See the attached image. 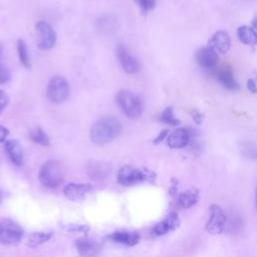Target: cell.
Segmentation results:
<instances>
[{"label": "cell", "instance_id": "cell-1", "mask_svg": "<svg viewBox=\"0 0 257 257\" xmlns=\"http://www.w3.org/2000/svg\"><path fill=\"white\" fill-rule=\"evenodd\" d=\"M121 124L117 118L104 116L93 123L89 137L93 144L101 146L115 140L121 133Z\"/></svg>", "mask_w": 257, "mask_h": 257}, {"label": "cell", "instance_id": "cell-2", "mask_svg": "<svg viewBox=\"0 0 257 257\" xmlns=\"http://www.w3.org/2000/svg\"><path fill=\"white\" fill-rule=\"evenodd\" d=\"M156 174L148 169H136L131 166L122 167L117 174V182L122 186H132L141 182H154Z\"/></svg>", "mask_w": 257, "mask_h": 257}, {"label": "cell", "instance_id": "cell-3", "mask_svg": "<svg viewBox=\"0 0 257 257\" xmlns=\"http://www.w3.org/2000/svg\"><path fill=\"white\" fill-rule=\"evenodd\" d=\"M115 99L118 106L126 116L137 118L142 114V100L136 93L122 89L117 92Z\"/></svg>", "mask_w": 257, "mask_h": 257}, {"label": "cell", "instance_id": "cell-4", "mask_svg": "<svg viewBox=\"0 0 257 257\" xmlns=\"http://www.w3.org/2000/svg\"><path fill=\"white\" fill-rule=\"evenodd\" d=\"M63 169L55 161L45 162L39 171V181L47 188H55L63 181Z\"/></svg>", "mask_w": 257, "mask_h": 257}, {"label": "cell", "instance_id": "cell-5", "mask_svg": "<svg viewBox=\"0 0 257 257\" xmlns=\"http://www.w3.org/2000/svg\"><path fill=\"white\" fill-rule=\"evenodd\" d=\"M46 95L48 99L54 103L65 101L69 95V85L66 79L62 76H53L47 86Z\"/></svg>", "mask_w": 257, "mask_h": 257}, {"label": "cell", "instance_id": "cell-6", "mask_svg": "<svg viewBox=\"0 0 257 257\" xmlns=\"http://www.w3.org/2000/svg\"><path fill=\"white\" fill-rule=\"evenodd\" d=\"M23 237L22 228L12 220L0 221V243L4 245H17Z\"/></svg>", "mask_w": 257, "mask_h": 257}, {"label": "cell", "instance_id": "cell-7", "mask_svg": "<svg viewBox=\"0 0 257 257\" xmlns=\"http://www.w3.org/2000/svg\"><path fill=\"white\" fill-rule=\"evenodd\" d=\"M209 211V219L206 223L207 232L212 235H219L223 233L227 225V217L223 209L217 204H212Z\"/></svg>", "mask_w": 257, "mask_h": 257}, {"label": "cell", "instance_id": "cell-8", "mask_svg": "<svg viewBox=\"0 0 257 257\" xmlns=\"http://www.w3.org/2000/svg\"><path fill=\"white\" fill-rule=\"evenodd\" d=\"M38 35V47L40 49H50L56 41V34L53 28L46 21H39L35 25Z\"/></svg>", "mask_w": 257, "mask_h": 257}, {"label": "cell", "instance_id": "cell-9", "mask_svg": "<svg viewBox=\"0 0 257 257\" xmlns=\"http://www.w3.org/2000/svg\"><path fill=\"white\" fill-rule=\"evenodd\" d=\"M195 57L198 64L207 69H214L219 61L218 53L209 45L199 48Z\"/></svg>", "mask_w": 257, "mask_h": 257}, {"label": "cell", "instance_id": "cell-10", "mask_svg": "<svg viewBox=\"0 0 257 257\" xmlns=\"http://www.w3.org/2000/svg\"><path fill=\"white\" fill-rule=\"evenodd\" d=\"M116 55L117 59L122 67V69L130 74L137 73L140 70V63L139 61L126 50V48L119 44L116 48Z\"/></svg>", "mask_w": 257, "mask_h": 257}, {"label": "cell", "instance_id": "cell-11", "mask_svg": "<svg viewBox=\"0 0 257 257\" xmlns=\"http://www.w3.org/2000/svg\"><path fill=\"white\" fill-rule=\"evenodd\" d=\"M208 45L211 46L218 54L227 53L231 47V38L229 33L225 30H218L209 39Z\"/></svg>", "mask_w": 257, "mask_h": 257}, {"label": "cell", "instance_id": "cell-12", "mask_svg": "<svg viewBox=\"0 0 257 257\" xmlns=\"http://www.w3.org/2000/svg\"><path fill=\"white\" fill-rule=\"evenodd\" d=\"M180 225V219L177 213H170L164 220L157 223L152 229V234L154 236H162L171 231L177 229Z\"/></svg>", "mask_w": 257, "mask_h": 257}, {"label": "cell", "instance_id": "cell-13", "mask_svg": "<svg viewBox=\"0 0 257 257\" xmlns=\"http://www.w3.org/2000/svg\"><path fill=\"white\" fill-rule=\"evenodd\" d=\"M92 189L93 188L90 184L70 183L64 187L63 193L67 199L71 201H78L84 198V196L92 191Z\"/></svg>", "mask_w": 257, "mask_h": 257}, {"label": "cell", "instance_id": "cell-14", "mask_svg": "<svg viewBox=\"0 0 257 257\" xmlns=\"http://www.w3.org/2000/svg\"><path fill=\"white\" fill-rule=\"evenodd\" d=\"M108 238L115 243L122 244L125 246H135L141 240V236L138 232L127 230L115 231L111 235H109Z\"/></svg>", "mask_w": 257, "mask_h": 257}, {"label": "cell", "instance_id": "cell-15", "mask_svg": "<svg viewBox=\"0 0 257 257\" xmlns=\"http://www.w3.org/2000/svg\"><path fill=\"white\" fill-rule=\"evenodd\" d=\"M190 142V134L186 128H177L168 136V146L172 149L185 148Z\"/></svg>", "mask_w": 257, "mask_h": 257}, {"label": "cell", "instance_id": "cell-16", "mask_svg": "<svg viewBox=\"0 0 257 257\" xmlns=\"http://www.w3.org/2000/svg\"><path fill=\"white\" fill-rule=\"evenodd\" d=\"M216 78L227 89L237 90L240 87L238 81L236 80V78L234 76L232 69L229 67H223V68L219 69L216 72Z\"/></svg>", "mask_w": 257, "mask_h": 257}, {"label": "cell", "instance_id": "cell-17", "mask_svg": "<svg viewBox=\"0 0 257 257\" xmlns=\"http://www.w3.org/2000/svg\"><path fill=\"white\" fill-rule=\"evenodd\" d=\"M5 150L12 161V163L18 167L23 164V150L20 143L16 140H9L5 143Z\"/></svg>", "mask_w": 257, "mask_h": 257}, {"label": "cell", "instance_id": "cell-18", "mask_svg": "<svg viewBox=\"0 0 257 257\" xmlns=\"http://www.w3.org/2000/svg\"><path fill=\"white\" fill-rule=\"evenodd\" d=\"M200 199L199 190L196 188H191L183 193H181L177 197L178 205L183 209H189L195 206Z\"/></svg>", "mask_w": 257, "mask_h": 257}, {"label": "cell", "instance_id": "cell-19", "mask_svg": "<svg viewBox=\"0 0 257 257\" xmlns=\"http://www.w3.org/2000/svg\"><path fill=\"white\" fill-rule=\"evenodd\" d=\"M75 247L77 252L82 256H93L99 251V245L97 242L87 238H80L76 240Z\"/></svg>", "mask_w": 257, "mask_h": 257}, {"label": "cell", "instance_id": "cell-20", "mask_svg": "<svg viewBox=\"0 0 257 257\" xmlns=\"http://www.w3.org/2000/svg\"><path fill=\"white\" fill-rule=\"evenodd\" d=\"M237 37L245 45H257V30L253 26L242 25L238 27Z\"/></svg>", "mask_w": 257, "mask_h": 257}, {"label": "cell", "instance_id": "cell-21", "mask_svg": "<svg viewBox=\"0 0 257 257\" xmlns=\"http://www.w3.org/2000/svg\"><path fill=\"white\" fill-rule=\"evenodd\" d=\"M52 234L50 232H34L29 235L27 244L30 247L39 246L51 238Z\"/></svg>", "mask_w": 257, "mask_h": 257}, {"label": "cell", "instance_id": "cell-22", "mask_svg": "<svg viewBox=\"0 0 257 257\" xmlns=\"http://www.w3.org/2000/svg\"><path fill=\"white\" fill-rule=\"evenodd\" d=\"M30 138L34 143L39 144L41 146H48L49 145V139H48L47 135L40 127L33 128L30 132Z\"/></svg>", "mask_w": 257, "mask_h": 257}, {"label": "cell", "instance_id": "cell-23", "mask_svg": "<svg viewBox=\"0 0 257 257\" xmlns=\"http://www.w3.org/2000/svg\"><path fill=\"white\" fill-rule=\"evenodd\" d=\"M17 51H18V56H19V60L21 61V63L25 67H29L30 66V59H29L26 44L22 39H19L17 41Z\"/></svg>", "mask_w": 257, "mask_h": 257}, {"label": "cell", "instance_id": "cell-24", "mask_svg": "<svg viewBox=\"0 0 257 257\" xmlns=\"http://www.w3.org/2000/svg\"><path fill=\"white\" fill-rule=\"evenodd\" d=\"M160 119L163 122L168 123L170 125L176 126V125L180 124V120L177 117H175V115H174V110H173L172 106H168L167 108H165L162 111V113L160 115Z\"/></svg>", "mask_w": 257, "mask_h": 257}, {"label": "cell", "instance_id": "cell-25", "mask_svg": "<svg viewBox=\"0 0 257 257\" xmlns=\"http://www.w3.org/2000/svg\"><path fill=\"white\" fill-rule=\"evenodd\" d=\"M136 2L144 12L154 9L156 6V0H136Z\"/></svg>", "mask_w": 257, "mask_h": 257}, {"label": "cell", "instance_id": "cell-26", "mask_svg": "<svg viewBox=\"0 0 257 257\" xmlns=\"http://www.w3.org/2000/svg\"><path fill=\"white\" fill-rule=\"evenodd\" d=\"M10 72L8 68H6L1 62H0V84L6 83L10 79Z\"/></svg>", "mask_w": 257, "mask_h": 257}, {"label": "cell", "instance_id": "cell-27", "mask_svg": "<svg viewBox=\"0 0 257 257\" xmlns=\"http://www.w3.org/2000/svg\"><path fill=\"white\" fill-rule=\"evenodd\" d=\"M191 115H192L193 120L195 121L196 124L200 125L202 123V121H203V113L202 112H200V111H198L196 109H193L191 111Z\"/></svg>", "mask_w": 257, "mask_h": 257}, {"label": "cell", "instance_id": "cell-28", "mask_svg": "<svg viewBox=\"0 0 257 257\" xmlns=\"http://www.w3.org/2000/svg\"><path fill=\"white\" fill-rule=\"evenodd\" d=\"M8 101H9V98L6 92L0 90V112L6 107V105L8 104Z\"/></svg>", "mask_w": 257, "mask_h": 257}, {"label": "cell", "instance_id": "cell-29", "mask_svg": "<svg viewBox=\"0 0 257 257\" xmlns=\"http://www.w3.org/2000/svg\"><path fill=\"white\" fill-rule=\"evenodd\" d=\"M69 231L72 232H87L88 227L85 225H72L71 228H67Z\"/></svg>", "mask_w": 257, "mask_h": 257}, {"label": "cell", "instance_id": "cell-30", "mask_svg": "<svg viewBox=\"0 0 257 257\" xmlns=\"http://www.w3.org/2000/svg\"><path fill=\"white\" fill-rule=\"evenodd\" d=\"M246 85H247V88H248V90H249L250 92H252V93H257V84H256V82H255L254 79H248Z\"/></svg>", "mask_w": 257, "mask_h": 257}, {"label": "cell", "instance_id": "cell-31", "mask_svg": "<svg viewBox=\"0 0 257 257\" xmlns=\"http://www.w3.org/2000/svg\"><path fill=\"white\" fill-rule=\"evenodd\" d=\"M168 135H169V130H164V131H162V132L158 135V137L154 140V143H155V144H160L161 142L164 141V139H165L166 137H168Z\"/></svg>", "mask_w": 257, "mask_h": 257}, {"label": "cell", "instance_id": "cell-32", "mask_svg": "<svg viewBox=\"0 0 257 257\" xmlns=\"http://www.w3.org/2000/svg\"><path fill=\"white\" fill-rule=\"evenodd\" d=\"M8 134H9L8 130L5 126L0 125V142H4V140L6 139Z\"/></svg>", "mask_w": 257, "mask_h": 257}, {"label": "cell", "instance_id": "cell-33", "mask_svg": "<svg viewBox=\"0 0 257 257\" xmlns=\"http://www.w3.org/2000/svg\"><path fill=\"white\" fill-rule=\"evenodd\" d=\"M252 26L257 30V17H254L252 20Z\"/></svg>", "mask_w": 257, "mask_h": 257}, {"label": "cell", "instance_id": "cell-34", "mask_svg": "<svg viewBox=\"0 0 257 257\" xmlns=\"http://www.w3.org/2000/svg\"><path fill=\"white\" fill-rule=\"evenodd\" d=\"M255 204H256V208H257V188H256V192H255Z\"/></svg>", "mask_w": 257, "mask_h": 257}, {"label": "cell", "instance_id": "cell-35", "mask_svg": "<svg viewBox=\"0 0 257 257\" xmlns=\"http://www.w3.org/2000/svg\"><path fill=\"white\" fill-rule=\"evenodd\" d=\"M2 198H3V196H2V193H1V191H0V203H1V201H2Z\"/></svg>", "mask_w": 257, "mask_h": 257}, {"label": "cell", "instance_id": "cell-36", "mask_svg": "<svg viewBox=\"0 0 257 257\" xmlns=\"http://www.w3.org/2000/svg\"><path fill=\"white\" fill-rule=\"evenodd\" d=\"M0 53H1V46H0Z\"/></svg>", "mask_w": 257, "mask_h": 257}]
</instances>
